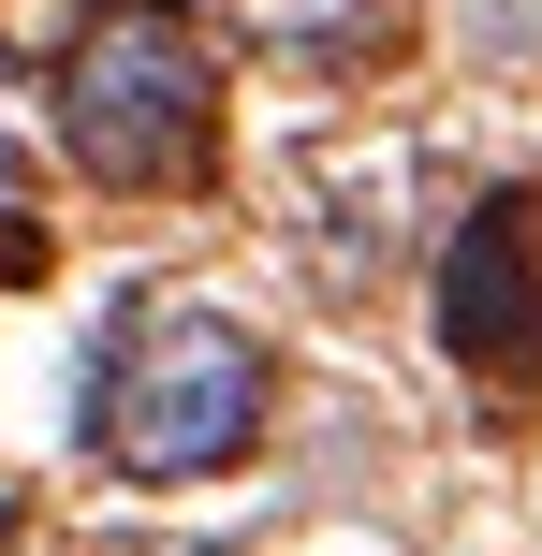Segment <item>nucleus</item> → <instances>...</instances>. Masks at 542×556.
<instances>
[{
    "instance_id": "f257e3e1",
    "label": "nucleus",
    "mask_w": 542,
    "mask_h": 556,
    "mask_svg": "<svg viewBox=\"0 0 542 556\" xmlns=\"http://www.w3.org/2000/svg\"><path fill=\"white\" fill-rule=\"evenodd\" d=\"M45 103H59V147L103 191H191L220 162V59L176 0H88Z\"/></svg>"
},
{
    "instance_id": "f03ea898",
    "label": "nucleus",
    "mask_w": 542,
    "mask_h": 556,
    "mask_svg": "<svg viewBox=\"0 0 542 556\" xmlns=\"http://www.w3.org/2000/svg\"><path fill=\"white\" fill-rule=\"evenodd\" d=\"M264 337L250 323H220V307H133V323L88 352V381H74V410H88V440L117 454V469H147V483H205V469H235V454L264 440Z\"/></svg>"
},
{
    "instance_id": "7ed1b4c3",
    "label": "nucleus",
    "mask_w": 542,
    "mask_h": 556,
    "mask_svg": "<svg viewBox=\"0 0 542 556\" xmlns=\"http://www.w3.org/2000/svg\"><path fill=\"white\" fill-rule=\"evenodd\" d=\"M440 352L484 395H542V191H484L440 250Z\"/></svg>"
},
{
    "instance_id": "20e7f679",
    "label": "nucleus",
    "mask_w": 542,
    "mask_h": 556,
    "mask_svg": "<svg viewBox=\"0 0 542 556\" xmlns=\"http://www.w3.org/2000/svg\"><path fill=\"white\" fill-rule=\"evenodd\" d=\"M250 29H264L279 59H352V45L396 29V0H250Z\"/></svg>"
},
{
    "instance_id": "39448f33",
    "label": "nucleus",
    "mask_w": 542,
    "mask_h": 556,
    "mask_svg": "<svg viewBox=\"0 0 542 556\" xmlns=\"http://www.w3.org/2000/svg\"><path fill=\"white\" fill-rule=\"evenodd\" d=\"M455 29L484 59H542V0H455Z\"/></svg>"
}]
</instances>
